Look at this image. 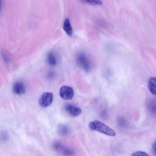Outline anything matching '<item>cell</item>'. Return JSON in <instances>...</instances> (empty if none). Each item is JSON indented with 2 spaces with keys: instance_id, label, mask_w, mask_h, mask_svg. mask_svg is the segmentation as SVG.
<instances>
[{
  "instance_id": "obj_13",
  "label": "cell",
  "mask_w": 156,
  "mask_h": 156,
  "mask_svg": "<svg viewBox=\"0 0 156 156\" xmlns=\"http://www.w3.org/2000/svg\"><path fill=\"white\" fill-rule=\"evenodd\" d=\"M4 52H2V55L5 61L8 63L9 62V59L8 56Z\"/></svg>"
},
{
  "instance_id": "obj_7",
  "label": "cell",
  "mask_w": 156,
  "mask_h": 156,
  "mask_svg": "<svg viewBox=\"0 0 156 156\" xmlns=\"http://www.w3.org/2000/svg\"><path fill=\"white\" fill-rule=\"evenodd\" d=\"M63 29L68 36L69 37L72 36L73 33V30L70 20L68 18H66L64 21Z\"/></svg>"
},
{
  "instance_id": "obj_3",
  "label": "cell",
  "mask_w": 156,
  "mask_h": 156,
  "mask_svg": "<svg viewBox=\"0 0 156 156\" xmlns=\"http://www.w3.org/2000/svg\"><path fill=\"white\" fill-rule=\"evenodd\" d=\"M53 97V94L51 92L44 93L39 98V103L40 105L43 108H46L49 106L52 102Z\"/></svg>"
},
{
  "instance_id": "obj_4",
  "label": "cell",
  "mask_w": 156,
  "mask_h": 156,
  "mask_svg": "<svg viewBox=\"0 0 156 156\" xmlns=\"http://www.w3.org/2000/svg\"><path fill=\"white\" fill-rule=\"evenodd\" d=\"M59 93L60 97L65 100L72 99L74 95L73 88L67 86L62 87L60 89Z\"/></svg>"
},
{
  "instance_id": "obj_5",
  "label": "cell",
  "mask_w": 156,
  "mask_h": 156,
  "mask_svg": "<svg viewBox=\"0 0 156 156\" xmlns=\"http://www.w3.org/2000/svg\"><path fill=\"white\" fill-rule=\"evenodd\" d=\"M65 109L69 115L73 117L77 116L81 112L80 108L70 104L66 105L65 106Z\"/></svg>"
},
{
  "instance_id": "obj_1",
  "label": "cell",
  "mask_w": 156,
  "mask_h": 156,
  "mask_svg": "<svg viewBox=\"0 0 156 156\" xmlns=\"http://www.w3.org/2000/svg\"><path fill=\"white\" fill-rule=\"evenodd\" d=\"M90 129L106 135L114 136L116 135L115 131L104 123L98 120H95L90 122L89 124Z\"/></svg>"
},
{
  "instance_id": "obj_15",
  "label": "cell",
  "mask_w": 156,
  "mask_h": 156,
  "mask_svg": "<svg viewBox=\"0 0 156 156\" xmlns=\"http://www.w3.org/2000/svg\"><path fill=\"white\" fill-rule=\"evenodd\" d=\"M2 0H0V1H2Z\"/></svg>"
},
{
  "instance_id": "obj_6",
  "label": "cell",
  "mask_w": 156,
  "mask_h": 156,
  "mask_svg": "<svg viewBox=\"0 0 156 156\" xmlns=\"http://www.w3.org/2000/svg\"><path fill=\"white\" fill-rule=\"evenodd\" d=\"M12 89L14 93L18 95H22L25 92V85L21 82H15L13 85Z\"/></svg>"
},
{
  "instance_id": "obj_11",
  "label": "cell",
  "mask_w": 156,
  "mask_h": 156,
  "mask_svg": "<svg viewBox=\"0 0 156 156\" xmlns=\"http://www.w3.org/2000/svg\"><path fill=\"white\" fill-rule=\"evenodd\" d=\"M48 64L52 66H55L56 63L55 58L54 55L51 53L48 55Z\"/></svg>"
},
{
  "instance_id": "obj_8",
  "label": "cell",
  "mask_w": 156,
  "mask_h": 156,
  "mask_svg": "<svg viewBox=\"0 0 156 156\" xmlns=\"http://www.w3.org/2000/svg\"><path fill=\"white\" fill-rule=\"evenodd\" d=\"M148 87L150 92L153 95L156 94V79L154 77H150L148 81Z\"/></svg>"
},
{
  "instance_id": "obj_2",
  "label": "cell",
  "mask_w": 156,
  "mask_h": 156,
  "mask_svg": "<svg viewBox=\"0 0 156 156\" xmlns=\"http://www.w3.org/2000/svg\"><path fill=\"white\" fill-rule=\"evenodd\" d=\"M77 62L78 64L87 73L89 72L91 70V65L90 59L86 55L80 53L77 57Z\"/></svg>"
},
{
  "instance_id": "obj_9",
  "label": "cell",
  "mask_w": 156,
  "mask_h": 156,
  "mask_svg": "<svg viewBox=\"0 0 156 156\" xmlns=\"http://www.w3.org/2000/svg\"><path fill=\"white\" fill-rule=\"evenodd\" d=\"M9 136L8 132L5 130L0 131V142L4 143L8 141Z\"/></svg>"
},
{
  "instance_id": "obj_14",
  "label": "cell",
  "mask_w": 156,
  "mask_h": 156,
  "mask_svg": "<svg viewBox=\"0 0 156 156\" xmlns=\"http://www.w3.org/2000/svg\"><path fill=\"white\" fill-rule=\"evenodd\" d=\"M152 148L153 150V151L154 152V153L155 154H156V141H155L154 142L152 146Z\"/></svg>"
},
{
  "instance_id": "obj_10",
  "label": "cell",
  "mask_w": 156,
  "mask_h": 156,
  "mask_svg": "<svg viewBox=\"0 0 156 156\" xmlns=\"http://www.w3.org/2000/svg\"><path fill=\"white\" fill-rule=\"evenodd\" d=\"M83 3L89 4L93 5H101L102 2L101 0H80Z\"/></svg>"
},
{
  "instance_id": "obj_12",
  "label": "cell",
  "mask_w": 156,
  "mask_h": 156,
  "mask_svg": "<svg viewBox=\"0 0 156 156\" xmlns=\"http://www.w3.org/2000/svg\"><path fill=\"white\" fill-rule=\"evenodd\" d=\"M132 156H149V155L147 153L142 151H137L136 152H134L131 155Z\"/></svg>"
}]
</instances>
